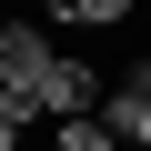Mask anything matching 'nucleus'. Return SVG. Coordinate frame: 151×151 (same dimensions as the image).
Masks as SVG:
<instances>
[{
  "label": "nucleus",
  "instance_id": "20e7f679",
  "mask_svg": "<svg viewBox=\"0 0 151 151\" xmlns=\"http://www.w3.org/2000/svg\"><path fill=\"white\" fill-rule=\"evenodd\" d=\"M40 10H50V20H101V30H121L141 0H40Z\"/></svg>",
  "mask_w": 151,
  "mask_h": 151
},
{
  "label": "nucleus",
  "instance_id": "7ed1b4c3",
  "mask_svg": "<svg viewBox=\"0 0 151 151\" xmlns=\"http://www.w3.org/2000/svg\"><path fill=\"white\" fill-rule=\"evenodd\" d=\"M101 121H111V131H131V141H151V81H121V91H101Z\"/></svg>",
  "mask_w": 151,
  "mask_h": 151
},
{
  "label": "nucleus",
  "instance_id": "39448f33",
  "mask_svg": "<svg viewBox=\"0 0 151 151\" xmlns=\"http://www.w3.org/2000/svg\"><path fill=\"white\" fill-rule=\"evenodd\" d=\"M131 81H151V60H141V70H131Z\"/></svg>",
  "mask_w": 151,
  "mask_h": 151
},
{
  "label": "nucleus",
  "instance_id": "f257e3e1",
  "mask_svg": "<svg viewBox=\"0 0 151 151\" xmlns=\"http://www.w3.org/2000/svg\"><path fill=\"white\" fill-rule=\"evenodd\" d=\"M50 30L40 20H10V30H0V101H20L30 121H40V81H50Z\"/></svg>",
  "mask_w": 151,
  "mask_h": 151
},
{
  "label": "nucleus",
  "instance_id": "f03ea898",
  "mask_svg": "<svg viewBox=\"0 0 151 151\" xmlns=\"http://www.w3.org/2000/svg\"><path fill=\"white\" fill-rule=\"evenodd\" d=\"M101 101V70L91 60H70V50H50V81H40V111L60 121V111H91Z\"/></svg>",
  "mask_w": 151,
  "mask_h": 151
}]
</instances>
